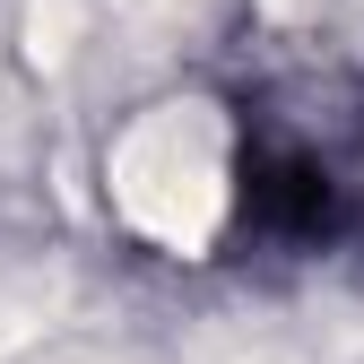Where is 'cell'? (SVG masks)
Listing matches in <instances>:
<instances>
[{"label": "cell", "instance_id": "6da1fadb", "mask_svg": "<svg viewBox=\"0 0 364 364\" xmlns=\"http://www.w3.org/2000/svg\"><path fill=\"white\" fill-rule=\"evenodd\" d=\"M113 200L139 235L191 252L225 208V130L208 122V105H165L130 122L113 148Z\"/></svg>", "mask_w": 364, "mask_h": 364}]
</instances>
